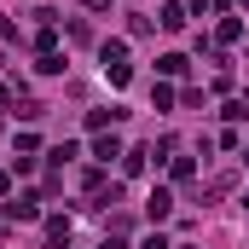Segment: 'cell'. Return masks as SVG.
<instances>
[{
    "mask_svg": "<svg viewBox=\"0 0 249 249\" xmlns=\"http://www.w3.org/2000/svg\"><path fill=\"white\" fill-rule=\"evenodd\" d=\"M99 64H105L110 87H127V81H133V64H127V41H105V47H99Z\"/></svg>",
    "mask_w": 249,
    "mask_h": 249,
    "instance_id": "obj_1",
    "label": "cell"
},
{
    "mask_svg": "<svg viewBox=\"0 0 249 249\" xmlns=\"http://www.w3.org/2000/svg\"><path fill=\"white\" fill-rule=\"evenodd\" d=\"M6 220H12V226H29V220H41V197H35V191L12 197V203H6Z\"/></svg>",
    "mask_w": 249,
    "mask_h": 249,
    "instance_id": "obj_2",
    "label": "cell"
},
{
    "mask_svg": "<svg viewBox=\"0 0 249 249\" xmlns=\"http://www.w3.org/2000/svg\"><path fill=\"white\" fill-rule=\"evenodd\" d=\"M145 214H151V226H162V220L174 214V191H168V186H157L151 197H145Z\"/></svg>",
    "mask_w": 249,
    "mask_h": 249,
    "instance_id": "obj_3",
    "label": "cell"
},
{
    "mask_svg": "<svg viewBox=\"0 0 249 249\" xmlns=\"http://www.w3.org/2000/svg\"><path fill=\"white\" fill-rule=\"evenodd\" d=\"M93 157H99V168H110V162L122 157V139H116V133H99V139H93Z\"/></svg>",
    "mask_w": 249,
    "mask_h": 249,
    "instance_id": "obj_4",
    "label": "cell"
},
{
    "mask_svg": "<svg viewBox=\"0 0 249 249\" xmlns=\"http://www.w3.org/2000/svg\"><path fill=\"white\" fill-rule=\"evenodd\" d=\"M122 116H127L122 105H99V110H87V127H93V133H105L110 122H122Z\"/></svg>",
    "mask_w": 249,
    "mask_h": 249,
    "instance_id": "obj_5",
    "label": "cell"
},
{
    "mask_svg": "<svg viewBox=\"0 0 249 249\" xmlns=\"http://www.w3.org/2000/svg\"><path fill=\"white\" fill-rule=\"evenodd\" d=\"M157 70L174 81V75H186V70H191V58H186V53H162V58H157Z\"/></svg>",
    "mask_w": 249,
    "mask_h": 249,
    "instance_id": "obj_6",
    "label": "cell"
},
{
    "mask_svg": "<svg viewBox=\"0 0 249 249\" xmlns=\"http://www.w3.org/2000/svg\"><path fill=\"white\" fill-rule=\"evenodd\" d=\"M157 23H162V29H186V6H174V0H168V6L157 12Z\"/></svg>",
    "mask_w": 249,
    "mask_h": 249,
    "instance_id": "obj_7",
    "label": "cell"
},
{
    "mask_svg": "<svg viewBox=\"0 0 249 249\" xmlns=\"http://www.w3.org/2000/svg\"><path fill=\"white\" fill-rule=\"evenodd\" d=\"M145 162H151V151H122V174H127V180L145 174Z\"/></svg>",
    "mask_w": 249,
    "mask_h": 249,
    "instance_id": "obj_8",
    "label": "cell"
},
{
    "mask_svg": "<svg viewBox=\"0 0 249 249\" xmlns=\"http://www.w3.org/2000/svg\"><path fill=\"white\" fill-rule=\"evenodd\" d=\"M47 244H70V220H64V214L47 220Z\"/></svg>",
    "mask_w": 249,
    "mask_h": 249,
    "instance_id": "obj_9",
    "label": "cell"
},
{
    "mask_svg": "<svg viewBox=\"0 0 249 249\" xmlns=\"http://www.w3.org/2000/svg\"><path fill=\"white\" fill-rule=\"evenodd\" d=\"M220 41H226V47L244 41V18H220Z\"/></svg>",
    "mask_w": 249,
    "mask_h": 249,
    "instance_id": "obj_10",
    "label": "cell"
},
{
    "mask_svg": "<svg viewBox=\"0 0 249 249\" xmlns=\"http://www.w3.org/2000/svg\"><path fill=\"white\" fill-rule=\"evenodd\" d=\"M151 99H157V110H174V99H180V93H174L168 81H157V87H151Z\"/></svg>",
    "mask_w": 249,
    "mask_h": 249,
    "instance_id": "obj_11",
    "label": "cell"
},
{
    "mask_svg": "<svg viewBox=\"0 0 249 249\" xmlns=\"http://www.w3.org/2000/svg\"><path fill=\"white\" fill-rule=\"evenodd\" d=\"M168 174H174V180H191V174H197V157H174Z\"/></svg>",
    "mask_w": 249,
    "mask_h": 249,
    "instance_id": "obj_12",
    "label": "cell"
},
{
    "mask_svg": "<svg viewBox=\"0 0 249 249\" xmlns=\"http://www.w3.org/2000/svg\"><path fill=\"white\" fill-rule=\"evenodd\" d=\"M35 53H58V23H53V29H41V35H35Z\"/></svg>",
    "mask_w": 249,
    "mask_h": 249,
    "instance_id": "obj_13",
    "label": "cell"
},
{
    "mask_svg": "<svg viewBox=\"0 0 249 249\" xmlns=\"http://www.w3.org/2000/svg\"><path fill=\"white\" fill-rule=\"evenodd\" d=\"M18 116H23V122H41V116H47V105H41V99H23V105H18Z\"/></svg>",
    "mask_w": 249,
    "mask_h": 249,
    "instance_id": "obj_14",
    "label": "cell"
},
{
    "mask_svg": "<svg viewBox=\"0 0 249 249\" xmlns=\"http://www.w3.org/2000/svg\"><path fill=\"white\" fill-rule=\"evenodd\" d=\"M151 29H157V23H151V18H145V12H133V23H127V35H139V41H145V35H151Z\"/></svg>",
    "mask_w": 249,
    "mask_h": 249,
    "instance_id": "obj_15",
    "label": "cell"
},
{
    "mask_svg": "<svg viewBox=\"0 0 249 249\" xmlns=\"http://www.w3.org/2000/svg\"><path fill=\"white\" fill-rule=\"evenodd\" d=\"M81 186H87L93 197H99V191H105V168H87V174H81Z\"/></svg>",
    "mask_w": 249,
    "mask_h": 249,
    "instance_id": "obj_16",
    "label": "cell"
},
{
    "mask_svg": "<svg viewBox=\"0 0 249 249\" xmlns=\"http://www.w3.org/2000/svg\"><path fill=\"white\" fill-rule=\"evenodd\" d=\"M70 157H75V145H53V151H47V162H53V168H64Z\"/></svg>",
    "mask_w": 249,
    "mask_h": 249,
    "instance_id": "obj_17",
    "label": "cell"
},
{
    "mask_svg": "<svg viewBox=\"0 0 249 249\" xmlns=\"http://www.w3.org/2000/svg\"><path fill=\"white\" fill-rule=\"evenodd\" d=\"M35 70H41V75H58L64 58H58V53H41V64H35Z\"/></svg>",
    "mask_w": 249,
    "mask_h": 249,
    "instance_id": "obj_18",
    "label": "cell"
},
{
    "mask_svg": "<svg viewBox=\"0 0 249 249\" xmlns=\"http://www.w3.org/2000/svg\"><path fill=\"white\" fill-rule=\"evenodd\" d=\"M139 249H174V244H168L162 232H145V238H139Z\"/></svg>",
    "mask_w": 249,
    "mask_h": 249,
    "instance_id": "obj_19",
    "label": "cell"
},
{
    "mask_svg": "<svg viewBox=\"0 0 249 249\" xmlns=\"http://www.w3.org/2000/svg\"><path fill=\"white\" fill-rule=\"evenodd\" d=\"M81 6H87V12H110L116 0H81Z\"/></svg>",
    "mask_w": 249,
    "mask_h": 249,
    "instance_id": "obj_20",
    "label": "cell"
},
{
    "mask_svg": "<svg viewBox=\"0 0 249 249\" xmlns=\"http://www.w3.org/2000/svg\"><path fill=\"white\" fill-rule=\"evenodd\" d=\"M0 197H12V174H0Z\"/></svg>",
    "mask_w": 249,
    "mask_h": 249,
    "instance_id": "obj_21",
    "label": "cell"
},
{
    "mask_svg": "<svg viewBox=\"0 0 249 249\" xmlns=\"http://www.w3.org/2000/svg\"><path fill=\"white\" fill-rule=\"evenodd\" d=\"M232 6H249V0H232Z\"/></svg>",
    "mask_w": 249,
    "mask_h": 249,
    "instance_id": "obj_22",
    "label": "cell"
},
{
    "mask_svg": "<svg viewBox=\"0 0 249 249\" xmlns=\"http://www.w3.org/2000/svg\"><path fill=\"white\" fill-rule=\"evenodd\" d=\"M244 105H249V93H244Z\"/></svg>",
    "mask_w": 249,
    "mask_h": 249,
    "instance_id": "obj_23",
    "label": "cell"
},
{
    "mask_svg": "<svg viewBox=\"0 0 249 249\" xmlns=\"http://www.w3.org/2000/svg\"><path fill=\"white\" fill-rule=\"evenodd\" d=\"M244 162H249V157H244Z\"/></svg>",
    "mask_w": 249,
    "mask_h": 249,
    "instance_id": "obj_24",
    "label": "cell"
}]
</instances>
